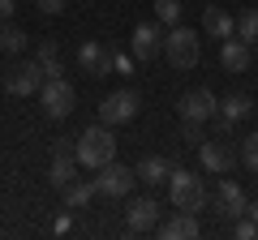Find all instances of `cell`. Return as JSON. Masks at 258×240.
Returning <instances> with one entry per match:
<instances>
[{"instance_id": "obj_28", "label": "cell", "mask_w": 258, "mask_h": 240, "mask_svg": "<svg viewBox=\"0 0 258 240\" xmlns=\"http://www.w3.org/2000/svg\"><path fill=\"white\" fill-rule=\"evenodd\" d=\"M112 69H116V73H134V60H129L125 52H112Z\"/></svg>"}, {"instance_id": "obj_21", "label": "cell", "mask_w": 258, "mask_h": 240, "mask_svg": "<svg viewBox=\"0 0 258 240\" xmlns=\"http://www.w3.org/2000/svg\"><path fill=\"white\" fill-rule=\"evenodd\" d=\"M91 197H95V185H86V180H69V185H64V206H69V210L91 206Z\"/></svg>"}, {"instance_id": "obj_15", "label": "cell", "mask_w": 258, "mask_h": 240, "mask_svg": "<svg viewBox=\"0 0 258 240\" xmlns=\"http://www.w3.org/2000/svg\"><path fill=\"white\" fill-rule=\"evenodd\" d=\"M134 176H138L142 185H151V189H155V185H164L168 176H172V163H168V159H159V155H147L138 167H134Z\"/></svg>"}, {"instance_id": "obj_5", "label": "cell", "mask_w": 258, "mask_h": 240, "mask_svg": "<svg viewBox=\"0 0 258 240\" xmlns=\"http://www.w3.org/2000/svg\"><path fill=\"white\" fill-rule=\"evenodd\" d=\"M134 180H138V176L129 172V167H120L116 159H112V163H103L99 172H95V193H103V197H125L129 189H134Z\"/></svg>"}, {"instance_id": "obj_22", "label": "cell", "mask_w": 258, "mask_h": 240, "mask_svg": "<svg viewBox=\"0 0 258 240\" xmlns=\"http://www.w3.org/2000/svg\"><path fill=\"white\" fill-rule=\"evenodd\" d=\"M237 39L249 43V47H258V9H245L237 18Z\"/></svg>"}, {"instance_id": "obj_18", "label": "cell", "mask_w": 258, "mask_h": 240, "mask_svg": "<svg viewBox=\"0 0 258 240\" xmlns=\"http://www.w3.org/2000/svg\"><path fill=\"white\" fill-rule=\"evenodd\" d=\"M159 236H164V240H189V236H198V214L176 210V219H168L164 227H159Z\"/></svg>"}, {"instance_id": "obj_6", "label": "cell", "mask_w": 258, "mask_h": 240, "mask_svg": "<svg viewBox=\"0 0 258 240\" xmlns=\"http://www.w3.org/2000/svg\"><path fill=\"white\" fill-rule=\"evenodd\" d=\"M176 111H181V120H194V125H207L211 116H220V99H215V94L207 90V86H198V90L181 94Z\"/></svg>"}, {"instance_id": "obj_23", "label": "cell", "mask_w": 258, "mask_h": 240, "mask_svg": "<svg viewBox=\"0 0 258 240\" xmlns=\"http://www.w3.org/2000/svg\"><path fill=\"white\" fill-rule=\"evenodd\" d=\"M26 47V30H18V26H0V52H22Z\"/></svg>"}, {"instance_id": "obj_29", "label": "cell", "mask_w": 258, "mask_h": 240, "mask_svg": "<svg viewBox=\"0 0 258 240\" xmlns=\"http://www.w3.org/2000/svg\"><path fill=\"white\" fill-rule=\"evenodd\" d=\"M64 5H69V0H39V9H43V13H64Z\"/></svg>"}, {"instance_id": "obj_31", "label": "cell", "mask_w": 258, "mask_h": 240, "mask_svg": "<svg viewBox=\"0 0 258 240\" xmlns=\"http://www.w3.org/2000/svg\"><path fill=\"white\" fill-rule=\"evenodd\" d=\"M13 9H18V0H0V22H9Z\"/></svg>"}, {"instance_id": "obj_3", "label": "cell", "mask_w": 258, "mask_h": 240, "mask_svg": "<svg viewBox=\"0 0 258 240\" xmlns=\"http://www.w3.org/2000/svg\"><path fill=\"white\" fill-rule=\"evenodd\" d=\"M168 197H172L176 210H189V214H198L207 206V189L194 172H172L168 176Z\"/></svg>"}, {"instance_id": "obj_26", "label": "cell", "mask_w": 258, "mask_h": 240, "mask_svg": "<svg viewBox=\"0 0 258 240\" xmlns=\"http://www.w3.org/2000/svg\"><path fill=\"white\" fill-rule=\"evenodd\" d=\"M232 223H237V227H232V236H237V240H254V236H258V223L245 219V214H241V219H232Z\"/></svg>"}, {"instance_id": "obj_14", "label": "cell", "mask_w": 258, "mask_h": 240, "mask_svg": "<svg viewBox=\"0 0 258 240\" xmlns=\"http://www.w3.org/2000/svg\"><path fill=\"white\" fill-rule=\"evenodd\" d=\"M215 206H220L228 219H241V210H245V193H241L237 180H220V185H215Z\"/></svg>"}, {"instance_id": "obj_30", "label": "cell", "mask_w": 258, "mask_h": 240, "mask_svg": "<svg viewBox=\"0 0 258 240\" xmlns=\"http://www.w3.org/2000/svg\"><path fill=\"white\" fill-rule=\"evenodd\" d=\"M52 231H56V236H64V231H74V219H69V214H60V219H56V227H52Z\"/></svg>"}, {"instance_id": "obj_32", "label": "cell", "mask_w": 258, "mask_h": 240, "mask_svg": "<svg viewBox=\"0 0 258 240\" xmlns=\"http://www.w3.org/2000/svg\"><path fill=\"white\" fill-rule=\"evenodd\" d=\"M241 214H245V219H254V223H258V202H245V210H241Z\"/></svg>"}, {"instance_id": "obj_7", "label": "cell", "mask_w": 258, "mask_h": 240, "mask_svg": "<svg viewBox=\"0 0 258 240\" xmlns=\"http://www.w3.org/2000/svg\"><path fill=\"white\" fill-rule=\"evenodd\" d=\"M138 107H142L138 94L125 86V90H112L108 99L99 103V120H103V125H129V120L138 116Z\"/></svg>"}, {"instance_id": "obj_24", "label": "cell", "mask_w": 258, "mask_h": 240, "mask_svg": "<svg viewBox=\"0 0 258 240\" xmlns=\"http://www.w3.org/2000/svg\"><path fill=\"white\" fill-rule=\"evenodd\" d=\"M155 13L164 26H176L181 22V0H155Z\"/></svg>"}, {"instance_id": "obj_1", "label": "cell", "mask_w": 258, "mask_h": 240, "mask_svg": "<svg viewBox=\"0 0 258 240\" xmlns=\"http://www.w3.org/2000/svg\"><path fill=\"white\" fill-rule=\"evenodd\" d=\"M74 150H78V163L82 167H91V172H99L103 163H112L116 159V138H112V125H91V129H82V138L74 142Z\"/></svg>"}, {"instance_id": "obj_8", "label": "cell", "mask_w": 258, "mask_h": 240, "mask_svg": "<svg viewBox=\"0 0 258 240\" xmlns=\"http://www.w3.org/2000/svg\"><path fill=\"white\" fill-rule=\"evenodd\" d=\"M43 69L35 65V60H26V65H13L5 69V90L18 94V99H30V94H39V86H43Z\"/></svg>"}, {"instance_id": "obj_27", "label": "cell", "mask_w": 258, "mask_h": 240, "mask_svg": "<svg viewBox=\"0 0 258 240\" xmlns=\"http://www.w3.org/2000/svg\"><path fill=\"white\" fill-rule=\"evenodd\" d=\"M181 138H185V142H194V146H198V142H203V125H194V120H185V129H181Z\"/></svg>"}, {"instance_id": "obj_9", "label": "cell", "mask_w": 258, "mask_h": 240, "mask_svg": "<svg viewBox=\"0 0 258 240\" xmlns=\"http://www.w3.org/2000/svg\"><path fill=\"white\" fill-rule=\"evenodd\" d=\"M129 47H134V60H155V56L164 52V30H159L155 22H142V26H134V35H129Z\"/></svg>"}, {"instance_id": "obj_19", "label": "cell", "mask_w": 258, "mask_h": 240, "mask_svg": "<svg viewBox=\"0 0 258 240\" xmlns=\"http://www.w3.org/2000/svg\"><path fill=\"white\" fill-rule=\"evenodd\" d=\"M203 30L211 39H232V18L220 9V5H207V13H203Z\"/></svg>"}, {"instance_id": "obj_20", "label": "cell", "mask_w": 258, "mask_h": 240, "mask_svg": "<svg viewBox=\"0 0 258 240\" xmlns=\"http://www.w3.org/2000/svg\"><path fill=\"white\" fill-rule=\"evenodd\" d=\"M35 65L43 69V77H60V47L52 43V39H43L35 52Z\"/></svg>"}, {"instance_id": "obj_25", "label": "cell", "mask_w": 258, "mask_h": 240, "mask_svg": "<svg viewBox=\"0 0 258 240\" xmlns=\"http://www.w3.org/2000/svg\"><path fill=\"white\" fill-rule=\"evenodd\" d=\"M241 163H245L249 172H258V133H249V138L241 142Z\"/></svg>"}, {"instance_id": "obj_17", "label": "cell", "mask_w": 258, "mask_h": 240, "mask_svg": "<svg viewBox=\"0 0 258 240\" xmlns=\"http://www.w3.org/2000/svg\"><path fill=\"white\" fill-rule=\"evenodd\" d=\"M254 111V103H249V94H228V99L220 103V125L224 129H232V125H241V120Z\"/></svg>"}, {"instance_id": "obj_4", "label": "cell", "mask_w": 258, "mask_h": 240, "mask_svg": "<svg viewBox=\"0 0 258 240\" xmlns=\"http://www.w3.org/2000/svg\"><path fill=\"white\" fill-rule=\"evenodd\" d=\"M39 103H43V111L52 120H64L74 111V103H78V90L64 82V77H47V82L39 86Z\"/></svg>"}, {"instance_id": "obj_16", "label": "cell", "mask_w": 258, "mask_h": 240, "mask_svg": "<svg viewBox=\"0 0 258 240\" xmlns=\"http://www.w3.org/2000/svg\"><path fill=\"white\" fill-rule=\"evenodd\" d=\"M220 65L228 69V73H245V69H249V43H241V39H224Z\"/></svg>"}, {"instance_id": "obj_12", "label": "cell", "mask_w": 258, "mask_h": 240, "mask_svg": "<svg viewBox=\"0 0 258 240\" xmlns=\"http://www.w3.org/2000/svg\"><path fill=\"white\" fill-rule=\"evenodd\" d=\"M198 163L207 167L211 176H224V172H232V146L228 142H198Z\"/></svg>"}, {"instance_id": "obj_2", "label": "cell", "mask_w": 258, "mask_h": 240, "mask_svg": "<svg viewBox=\"0 0 258 240\" xmlns=\"http://www.w3.org/2000/svg\"><path fill=\"white\" fill-rule=\"evenodd\" d=\"M164 56H168L172 69H194L198 60H203V39H198V30H189V26L176 22V26L164 35Z\"/></svg>"}, {"instance_id": "obj_11", "label": "cell", "mask_w": 258, "mask_h": 240, "mask_svg": "<svg viewBox=\"0 0 258 240\" xmlns=\"http://www.w3.org/2000/svg\"><path fill=\"white\" fill-rule=\"evenodd\" d=\"M78 65H82V73H91V77H108L112 73V47L86 39V43L78 47Z\"/></svg>"}, {"instance_id": "obj_13", "label": "cell", "mask_w": 258, "mask_h": 240, "mask_svg": "<svg viewBox=\"0 0 258 240\" xmlns=\"http://www.w3.org/2000/svg\"><path fill=\"white\" fill-rule=\"evenodd\" d=\"M74 167H78V150H74V146H56V155H52V172H47V180H52L56 189H64L69 180H74Z\"/></svg>"}, {"instance_id": "obj_10", "label": "cell", "mask_w": 258, "mask_h": 240, "mask_svg": "<svg viewBox=\"0 0 258 240\" xmlns=\"http://www.w3.org/2000/svg\"><path fill=\"white\" fill-rule=\"evenodd\" d=\"M155 223H159V202H155V197H129V210H125V227L134 231V236L151 231Z\"/></svg>"}]
</instances>
